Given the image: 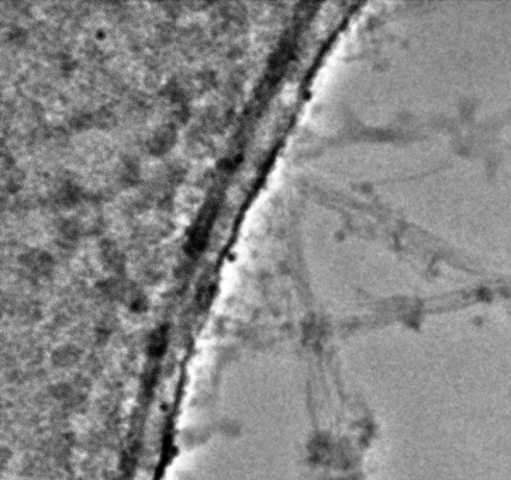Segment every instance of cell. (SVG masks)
Here are the masks:
<instances>
[{"instance_id": "cell-1", "label": "cell", "mask_w": 511, "mask_h": 480, "mask_svg": "<svg viewBox=\"0 0 511 480\" xmlns=\"http://www.w3.org/2000/svg\"><path fill=\"white\" fill-rule=\"evenodd\" d=\"M213 218H214V206L208 204L206 206V208L201 211L197 222L193 227V231L190 234L189 242H187V249L193 253H197L200 251H203L207 238H208V232L213 224Z\"/></svg>"}, {"instance_id": "cell-2", "label": "cell", "mask_w": 511, "mask_h": 480, "mask_svg": "<svg viewBox=\"0 0 511 480\" xmlns=\"http://www.w3.org/2000/svg\"><path fill=\"white\" fill-rule=\"evenodd\" d=\"M175 141V128L170 125L160 127L152 137L149 142V151L152 153H162L170 148Z\"/></svg>"}]
</instances>
